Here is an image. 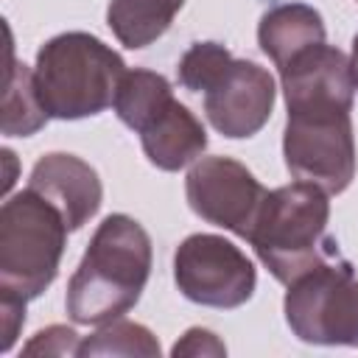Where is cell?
Here are the masks:
<instances>
[{
    "label": "cell",
    "mask_w": 358,
    "mask_h": 358,
    "mask_svg": "<svg viewBox=\"0 0 358 358\" xmlns=\"http://www.w3.org/2000/svg\"><path fill=\"white\" fill-rule=\"evenodd\" d=\"M280 78L288 109L308 103H338L352 109L355 78L350 59L327 42L294 56L285 67H280Z\"/></svg>",
    "instance_id": "8fae6325"
},
{
    "label": "cell",
    "mask_w": 358,
    "mask_h": 358,
    "mask_svg": "<svg viewBox=\"0 0 358 358\" xmlns=\"http://www.w3.org/2000/svg\"><path fill=\"white\" fill-rule=\"evenodd\" d=\"M126 62L84 31H67L36 50L34 87L48 117L81 120L115 103Z\"/></svg>",
    "instance_id": "7a4b0ae2"
},
{
    "label": "cell",
    "mask_w": 358,
    "mask_h": 358,
    "mask_svg": "<svg viewBox=\"0 0 358 358\" xmlns=\"http://www.w3.org/2000/svg\"><path fill=\"white\" fill-rule=\"evenodd\" d=\"M330 201L310 182H294L271 190L255 218L249 243L274 280L291 282L310 266L341 255L327 235Z\"/></svg>",
    "instance_id": "3957f363"
},
{
    "label": "cell",
    "mask_w": 358,
    "mask_h": 358,
    "mask_svg": "<svg viewBox=\"0 0 358 358\" xmlns=\"http://www.w3.org/2000/svg\"><path fill=\"white\" fill-rule=\"evenodd\" d=\"M78 333L64 324H50L22 347L25 355H78Z\"/></svg>",
    "instance_id": "d6986e66"
},
{
    "label": "cell",
    "mask_w": 358,
    "mask_h": 358,
    "mask_svg": "<svg viewBox=\"0 0 358 358\" xmlns=\"http://www.w3.org/2000/svg\"><path fill=\"white\" fill-rule=\"evenodd\" d=\"M350 67H352V78H355V87H358V34L352 36V56H350Z\"/></svg>",
    "instance_id": "7402d4cb"
},
{
    "label": "cell",
    "mask_w": 358,
    "mask_h": 358,
    "mask_svg": "<svg viewBox=\"0 0 358 358\" xmlns=\"http://www.w3.org/2000/svg\"><path fill=\"white\" fill-rule=\"evenodd\" d=\"M282 310L285 324L305 344L358 347V277L341 255L291 280Z\"/></svg>",
    "instance_id": "5b68a950"
},
{
    "label": "cell",
    "mask_w": 358,
    "mask_h": 358,
    "mask_svg": "<svg viewBox=\"0 0 358 358\" xmlns=\"http://www.w3.org/2000/svg\"><path fill=\"white\" fill-rule=\"evenodd\" d=\"M8 73H6V92H3V134L8 137H28L48 123V112L39 103L34 87V70L17 64L8 50Z\"/></svg>",
    "instance_id": "2e32d148"
},
{
    "label": "cell",
    "mask_w": 358,
    "mask_h": 358,
    "mask_svg": "<svg viewBox=\"0 0 358 358\" xmlns=\"http://www.w3.org/2000/svg\"><path fill=\"white\" fill-rule=\"evenodd\" d=\"M274 98V78L266 67L246 59H232L204 90V115L218 134L243 140L268 123Z\"/></svg>",
    "instance_id": "9c48e42d"
},
{
    "label": "cell",
    "mask_w": 358,
    "mask_h": 358,
    "mask_svg": "<svg viewBox=\"0 0 358 358\" xmlns=\"http://www.w3.org/2000/svg\"><path fill=\"white\" fill-rule=\"evenodd\" d=\"M67 232L62 213L36 190L8 196L0 210V291L36 299L59 274Z\"/></svg>",
    "instance_id": "277c9868"
},
{
    "label": "cell",
    "mask_w": 358,
    "mask_h": 358,
    "mask_svg": "<svg viewBox=\"0 0 358 358\" xmlns=\"http://www.w3.org/2000/svg\"><path fill=\"white\" fill-rule=\"evenodd\" d=\"M229 62H232V53L224 45H218V42H196L182 53V59L176 64V78H179V84L185 90L204 92L221 76V70Z\"/></svg>",
    "instance_id": "ac0fdd59"
},
{
    "label": "cell",
    "mask_w": 358,
    "mask_h": 358,
    "mask_svg": "<svg viewBox=\"0 0 358 358\" xmlns=\"http://www.w3.org/2000/svg\"><path fill=\"white\" fill-rule=\"evenodd\" d=\"M257 42L280 70L302 50L324 42L322 14L308 3H277L260 17Z\"/></svg>",
    "instance_id": "4fadbf2b"
},
{
    "label": "cell",
    "mask_w": 358,
    "mask_h": 358,
    "mask_svg": "<svg viewBox=\"0 0 358 358\" xmlns=\"http://www.w3.org/2000/svg\"><path fill=\"white\" fill-rule=\"evenodd\" d=\"M171 101H173V90L165 76H159L154 70L134 67V70L123 73L112 106H115L117 120L140 134Z\"/></svg>",
    "instance_id": "9a60e30c"
},
{
    "label": "cell",
    "mask_w": 358,
    "mask_h": 358,
    "mask_svg": "<svg viewBox=\"0 0 358 358\" xmlns=\"http://www.w3.org/2000/svg\"><path fill=\"white\" fill-rule=\"evenodd\" d=\"M185 0H109L106 22L120 45L140 50L171 28Z\"/></svg>",
    "instance_id": "5bb4252c"
},
{
    "label": "cell",
    "mask_w": 358,
    "mask_h": 358,
    "mask_svg": "<svg viewBox=\"0 0 358 358\" xmlns=\"http://www.w3.org/2000/svg\"><path fill=\"white\" fill-rule=\"evenodd\" d=\"M143 154L159 171H179L199 159L207 148L201 120L176 98L140 131Z\"/></svg>",
    "instance_id": "7c38bea8"
},
{
    "label": "cell",
    "mask_w": 358,
    "mask_h": 358,
    "mask_svg": "<svg viewBox=\"0 0 358 358\" xmlns=\"http://www.w3.org/2000/svg\"><path fill=\"white\" fill-rule=\"evenodd\" d=\"M350 106H291L282 131V157L294 179L324 193H344L355 176V137Z\"/></svg>",
    "instance_id": "8992f818"
},
{
    "label": "cell",
    "mask_w": 358,
    "mask_h": 358,
    "mask_svg": "<svg viewBox=\"0 0 358 358\" xmlns=\"http://www.w3.org/2000/svg\"><path fill=\"white\" fill-rule=\"evenodd\" d=\"M173 280L185 299L229 310L252 299L257 271L232 241L210 232H196L176 246Z\"/></svg>",
    "instance_id": "52a82bcc"
},
{
    "label": "cell",
    "mask_w": 358,
    "mask_h": 358,
    "mask_svg": "<svg viewBox=\"0 0 358 358\" xmlns=\"http://www.w3.org/2000/svg\"><path fill=\"white\" fill-rule=\"evenodd\" d=\"M25 324V299L14 296V294H3L0 291V327H3V341H0V350L8 352L20 336Z\"/></svg>",
    "instance_id": "44dd1931"
},
{
    "label": "cell",
    "mask_w": 358,
    "mask_h": 358,
    "mask_svg": "<svg viewBox=\"0 0 358 358\" xmlns=\"http://www.w3.org/2000/svg\"><path fill=\"white\" fill-rule=\"evenodd\" d=\"M171 355H173V358H179V355H227V344H224L213 330L190 327V330L171 347Z\"/></svg>",
    "instance_id": "ffe728a7"
},
{
    "label": "cell",
    "mask_w": 358,
    "mask_h": 358,
    "mask_svg": "<svg viewBox=\"0 0 358 358\" xmlns=\"http://www.w3.org/2000/svg\"><path fill=\"white\" fill-rule=\"evenodd\" d=\"M185 196L199 218L249 241L268 190L238 159L201 157L185 176Z\"/></svg>",
    "instance_id": "ba28073f"
},
{
    "label": "cell",
    "mask_w": 358,
    "mask_h": 358,
    "mask_svg": "<svg viewBox=\"0 0 358 358\" xmlns=\"http://www.w3.org/2000/svg\"><path fill=\"white\" fill-rule=\"evenodd\" d=\"M78 355H159L157 336L137 322L115 319L78 344Z\"/></svg>",
    "instance_id": "e0dca14e"
},
{
    "label": "cell",
    "mask_w": 358,
    "mask_h": 358,
    "mask_svg": "<svg viewBox=\"0 0 358 358\" xmlns=\"http://www.w3.org/2000/svg\"><path fill=\"white\" fill-rule=\"evenodd\" d=\"M151 277V238L123 213L106 215L67 282L64 308L76 324H106L131 310Z\"/></svg>",
    "instance_id": "6da1fadb"
},
{
    "label": "cell",
    "mask_w": 358,
    "mask_h": 358,
    "mask_svg": "<svg viewBox=\"0 0 358 358\" xmlns=\"http://www.w3.org/2000/svg\"><path fill=\"white\" fill-rule=\"evenodd\" d=\"M28 187L45 196L64 218L67 229H81L101 207L103 187L98 179V171L84 162L76 154H45L31 168Z\"/></svg>",
    "instance_id": "30bf717a"
}]
</instances>
